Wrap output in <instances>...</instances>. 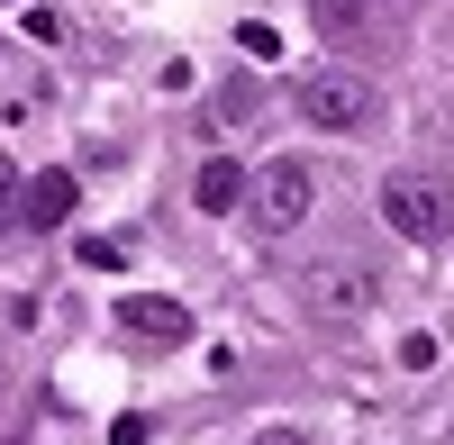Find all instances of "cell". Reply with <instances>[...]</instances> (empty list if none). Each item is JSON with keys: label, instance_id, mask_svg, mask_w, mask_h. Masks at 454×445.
I'll return each instance as SVG.
<instances>
[{"label": "cell", "instance_id": "obj_9", "mask_svg": "<svg viewBox=\"0 0 454 445\" xmlns=\"http://www.w3.org/2000/svg\"><path fill=\"white\" fill-rule=\"evenodd\" d=\"M0 445H19V436H0Z\"/></svg>", "mask_w": 454, "mask_h": 445}, {"label": "cell", "instance_id": "obj_3", "mask_svg": "<svg viewBox=\"0 0 454 445\" xmlns=\"http://www.w3.org/2000/svg\"><path fill=\"white\" fill-rule=\"evenodd\" d=\"M382 218H391V237L436 246V237L454 228V191H445L436 173H391V182H382Z\"/></svg>", "mask_w": 454, "mask_h": 445}, {"label": "cell", "instance_id": "obj_4", "mask_svg": "<svg viewBox=\"0 0 454 445\" xmlns=\"http://www.w3.org/2000/svg\"><path fill=\"white\" fill-rule=\"evenodd\" d=\"M309 309H318V318H364V309H372V264H346V254L318 264V273H309Z\"/></svg>", "mask_w": 454, "mask_h": 445}, {"label": "cell", "instance_id": "obj_1", "mask_svg": "<svg viewBox=\"0 0 454 445\" xmlns=\"http://www.w3.org/2000/svg\"><path fill=\"white\" fill-rule=\"evenodd\" d=\"M309 200H318V182H309V164H300V155H273L263 173H246V200H237V209L254 218L263 237H291L300 218H309Z\"/></svg>", "mask_w": 454, "mask_h": 445}, {"label": "cell", "instance_id": "obj_2", "mask_svg": "<svg viewBox=\"0 0 454 445\" xmlns=\"http://www.w3.org/2000/svg\"><path fill=\"white\" fill-rule=\"evenodd\" d=\"M291 109H300L309 128H327V137H355V128H372L382 91H372L364 73H309V82L291 91Z\"/></svg>", "mask_w": 454, "mask_h": 445}, {"label": "cell", "instance_id": "obj_8", "mask_svg": "<svg viewBox=\"0 0 454 445\" xmlns=\"http://www.w3.org/2000/svg\"><path fill=\"white\" fill-rule=\"evenodd\" d=\"M19 228V164H0V237Z\"/></svg>", "mask_w": 454, "mask_h": 445}, {"label": "cell", "instance_id": "obj_6", "mask_svg": "<svg viewBox=\"0 0 454 445\" xmlns=\"http://www.w3.org/2000/svg\"><path fill=\"white\" fill-rule=\"evenodd\" d=\"M64 218H73V173L19 182V228H64Z\"/></svg>", "mask_w": 454, "mask_h": 445}, {"label": "cell", "instance_id": "obj_5", "mask_svg": "<svg viewBox=\"0 0 454 445\" xmlns=\"http://www.w3.org/2000/svg\"><path fill=\"white\" fill-rule=\"evenodd\" d=\"M119 327L145 337V346H192V309L164 301V291H128V301H119Z\"/></svg>", "mask_w": 454, "mask_h": 445}, {"label": "cell", "instance_id": "obj_7", "mask_svg": "<svg viewBox=\"0 0 454 445\" xmlns=\"http://www.w3.org/2000/svg\"><path fill=\"white\" fill-rule=\"evenodd\" d=\"M192 200H200L209 218H227V209L246 200V164H227V155H209V164H200V182H192Z\"/></svg>", "mask_w": 454, "mask_h": 445}, {"label": "cell", "instance_id": "obj_10", "mask_svg": "<svg viewBox=\"0 0 454 445\" xmlns=\"http://www.w3.org/2000/svg\"><path fill=\"white\" fill-rule=\"evenodd\" d=\"M445 237H454V228H445Z\"/></svg>", "mask_w": 454, "mask_h": 445}]
</instances>
